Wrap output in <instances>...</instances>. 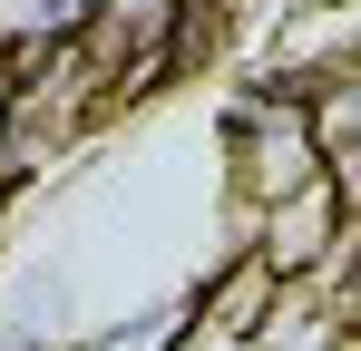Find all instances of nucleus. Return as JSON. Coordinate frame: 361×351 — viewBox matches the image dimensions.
<instances>
[{"mask_svg": "<svg viewBox=\"0 0 361 351\" xmlns=\"http://www.w3.org/2000/svg\"><path fill=\"white\" fill-rule=\"evenodd\" d=\"M0 234H10V195H0Z\"/></svg>", "mask_w": 361, "mask_h": 351, "instance_id": "obj_2", "label": "nucleus"}, {"mask_svg": "<svg viewBox=\"0 0 361 351\" xmlns=\"http://www.w3.org/2000/svg\"><path fill=\"white\" fill-rule=\"evenodd\" d=\"M10 88H20V78H10V68H0V117H10Z\"/></svg>", "mask_w": 361, "mask_h": 351, "instance_id": "obj_1", "label": "nucleus"}]
</instances>
